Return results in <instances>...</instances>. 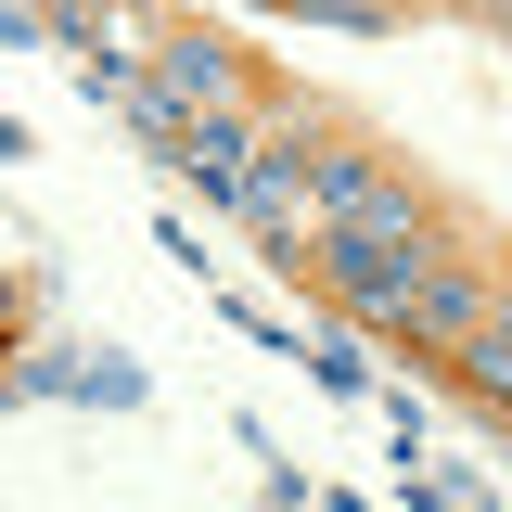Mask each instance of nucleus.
Returning a JSON list of instances; mask_svg holds the SVG:
<instances>
[{"label": "nucleus", "instance_id": "obj_7", "mask_svg": "<svg viewBox=\"0 0 512 512\" xmlns=\"http://www.w3.org/2000/svg\"><path fill=\"white\" fill-rule=\"evenodd\" d=\"M487 39H512V0H500V13H487Z\"/></svg>", "mask_w": 512, "mask_h": 512}, {"label": "nucleus", "instance_id": "obj_1", "mask_svg": "<svg viewBox=\"0 0 512 512\" xmlns=\"http://www.w3.org/2000/svg\"><path fill=\"white\" fill-rule=\"evenodd\" d=\"M500 231H448L436 256H423V269H410V295H397V320H384V346H397V359H423V372H436L448 346H461V333H474V320L500 308Z\"/></svg>", "mask_w": 512, "mask_h": 512}, {"label": "nucleus", "instance_id": "obj_5", "mask_svg": "<svg viewBox=\"0 0 512 512\" xmlns=\"http://www.w3.org/2000/svg\"><path fill=\"white\" fill-rule=\"evenodd\" d=\"M0 39L13 52H52V0H0Z\"/></svg>", "mask_w": 512, "mask_h": 512}, {"label": "nucleus", "instance_id": "obj_8", "mask_svg": "<svg viewBox=\"0 0 512 512\" xmlns=\"http://www.w3.org/2000/svg\"><path fill=\"white\" fill-rule=\"evenodd\" d=\"M500 320H512V256H500Z\"/></svg>", "mask_w": 512, "mask_h": 512}, {"label": "nucleus", "instance_id": "obj_6", "mask_svg": "<svg viewBox=\"0 0 512 512\" xmlns=\"http://www.w3.org/2000/svg\"><path fill=\"white\" fill-rule=\"evenodd\" d=\"M423 13H461V26H487V13H500V0H423Z\"/></svg>", "mask_w": 512, "mask_h": 512}, {"label": "nucleus", "instance_id": "obj_4", "mask_svg": "<svg viewBox=\"0 0 512 512\" xmlns=\"http://www.w3.org/2000/svg\"><path fill=\"white\" fill-rule=\"evenodd\" d=\"M77 410H141V372H128L116 346H103V359H90V384H77Z\"/></svg>", "mask_w": 512, "mask_h": 512}, {"label": "nucleus", "instance_id": "obj_3", "mask_svg": "<svg viewBox=\"0 0 512 512\" xmlns=\"http://www.w3.org/2000/svg\"><path fill=\"white\" fill-rule=\"evenodd\" d=\"M359 346H372V333H359V320H333V333L308 346V372L333 384V397H372V359H359Z\"/></svg>", "mask_w": 512, "mask_h": 512}, {"label": "nucleus", "instance_id": "obj_2", "mask_svg": "<svg viewBox=\"0 0 512 512\" xmlns=\"http://www.w3.org/2000/svg\"><path fill=\"white\" fill-rule=\"evenodd\" d=\"M154 13V52H141V77L180 103V116H205V103H256L269 90V64L231 39V26H205V13H180V0H141Z\"/></svg>", "mask_w": 512, "mask_h": 512}]
</instances>
